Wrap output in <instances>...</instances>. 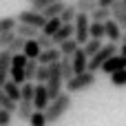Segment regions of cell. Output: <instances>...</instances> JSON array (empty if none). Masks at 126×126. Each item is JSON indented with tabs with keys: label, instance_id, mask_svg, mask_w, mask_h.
I'll return each instance as SVG.
<instances>
[{
	"label": "cell",
	"instance_id": "ba28073f",
	"mask_svg": "<svg viewBox=\"0 0 126 126\" xmlns=\"http://www.w3.org/2000/svg\"><path fill=\"white\" fill-rule=\"evenodd\" d=\"M126 69V58L124 55H113V58H109L106 60V64L102 66V73H109V75H113V73H117V71H124Z\"/></svg>",
	"mask_w": 126,
	"mask_h": 126
},
{
	"label": "cell",
	"instance_id": "9a60e30c",
	"mask_svg": "<svg viewBox=\"0 0 126 126\" xmlns=\"http://www.w3.org/2000/svg\"><path fill=\"white\" fill-rule=\"evenodd\" d=\"M16 33H18L20 38L33 40V38H38L42 31H40V29H35V27H31V24H22V22H18V27H16Z\"/></svg>",
	"mask_w": 126,
	"mask_h": 126
},
{
	"label": "cell",
	"instance_id": "ee69618b",
	"mask_svg": "<svg viewBox=\"0 0 126 126\" xmlns=\"http://www.w3.org/2000/svg\"><path fill=\"white\" fill-rule=\"evenodd\" d=\"M0 53H2V49H0Z\"/></svg>",
	"mask_w": 126,
	"mask_h": 126
},
{
	"label": "cell",
	"instance_id": "d4e9b609",
	"mask_svg": "<svg viewBox=\"0 0 126 126\" xmlns=\"http://www.w3.org/2000/svg\"><path fill=\"white\" fill-rule=\"evenodd\" d=\"M49 78H51V69H49V64H40L38 71H35V84H47Z\"/></svg>",
	"mask_w": 126,
	"mask_h": 126
},
{
	"label": "cell",
	"instance_id": "7c38bea8",
	"mask_svg": "<svg viewBox=\"0 0 126 126\" xmlns=\"http://www.w3.org/2000/svg\"><path fill=\"white\" fill-rule=\"evenodd\" d=\"M60 60H62V53H60V49H58V47L44 49V51L40 53V58H38V62H40V64H55V62H60Z\"/></svg>",
	"mask_w": 126,
	"mask_h": 126
},
{
	"label": "cell",
	"instance_id": "74e56055",
	"mask_svg": "<svg viewBox=\"0 0 126 126\" xmlns=\"http://www.w3.org/2000/svg\"><path fill=\"white\" fill-rule=\"evenodd\" d=\"M35 40H38V44H40V49H42V51H44V49H51V47H53V40H51L49 35H44V33H40Z\"/></svg>",
	"mask_w": 126,
	"mask_h": 126
},
{
	"label": "cell",
	"instance_id": "f35d334b",
	"mask_svg": "<svg viewBox=\"0 0 126 126\" xmlns=\"http://www.w3.org/2000/svg\"><path fill=\"white\" fill-rule=\"evenodd\" d=\"M117 0H100V7H113Z\"/></svg>",
	"mask_w": 126,
	"mask_h": 126
},
{
	"label": "cell",
	"instance_id": "30bf717a",
	"mask_svg": "<svg viewBox=\"0 0 126 126\" xmlns=\"http://www.w3.org/2000/svg\"><path fill=\"white\" fill-rule=\"evenodd\" d=\"M9 73H11V53L7 49H2V53H0V89L9 80Z\"/></svg>",
	"mask_w": 126,
	"mask_h": 126
},
{
	"label": "cell",
	"instance_id": "f1b7e54d",
	"mask_svg": "<svg viewBox=\"0 0 126 126\" xmlns=\"http://www.w3.org/2000/svg\"><path fill=\"white\" fill-rule=\"evenodd\" d=\"M16 27H18V18H13V16L0 18V33H7V31H16Z\"/></svg>",
	"mask_w": 126,
	"mask_h": 126
},
{
	"label": "cell",
	"instance_id": "ac0fdd59",
	"mask_svg": "<svg viewBox=\"0 0 126 126\" xmlns=\"http://www.w3.org/2000/svg\"><path fill=\"white\" fill-rule=\"evenodd\" d=\"M58 49H60L62 58H73V55H75V51L80 49V44H78V40H75V38H71V40L62 42V44H60Z\"/></svg>",
	"mask_w": 126,
	"mask_h": 126
},
{
	"label": "cell",
	"instance_id": "7402d4cb",
	"mask_svg": "<svg viewBox=\"0 0 126 126\" xmlns=\"http://www.w3.org/2000/svg\"><path fill=\"white\" fill-rule=\"evenodd\" d=\"M75 18H78V7H75V2H73V4H66V9L62 11L60 20H62L64 24H73V22H75Z\"/></svg>",
	"mask_w": 126,
	"mask_h": 126
},
{
	"label": "cell",
	"instance_id": "5b68a950",
	"mask_svg": "<svg viewBox=\"0 0 126 126\" xmlns=\"http://www.w3.org/2000/svg\"><path fill=\"white\" fill-rule=\"evenodd\" d=\"M18 22H22V24H31V27H35V29H40V31H42V27L47 24V18L42 16V11L24 9V11H20V13H18Z\"/></svg>",
	"mask_w": 126,
	"mask_h": 126
},
{
	"label": "cell",
	"instance_id": "ab89813d",
	"mask_svg": "<svg viewBox=\"0 0 126 126\" xmlns=\"http://www.w3.org/2000/svg\"><path fill=\"white\" fill-rule=\"evenodd\" d=\"M120 55H124V58H126V44H122V47H120Z\"/></svg>",
	"mask_w": 126,
	"mask_h": 126
},
{
	"label": "cell",
	"instance_id": "5bb4252c",
	"mask_svg": "<svg viewBox=\"0 0 126 126\" xmlns=\"http://www.w3.org/2000/svg\"><path fill=\"white\" fill-rule=\"evenodd\" d=\"M64 9H66V2H64V0H58V2H53V4H49L47 9H42V16H44L47 20H51V18H60Z\"/></svg>",
	"mask_w": 126,
	"mask_h": 126
},
{
	"label": "cell",
	"instance_id": "cb8c5ba5",
	"mask_svg": "<svg viewBox=\"0 0 126 126\" xmlns=\"http://www.w3.org/2000/svg\"><path fill=\"white\" fill-rule=\"evenodd\" d=\"M89 33H91V38L102 40V38H106V24H104V22H91Z\"/></svg>",
	"mask_w": 126,
	"mask_h": 126
},
{
	"label": "cell",
	"instance_id": "60d3db41",
	"mask_svg": "<svg viewBox=\"0 0 126 126\" xmlns=\"http://www.w3.org/2000/svg\"><path fill=\"white\" fill-rule=\"evenodd\" d=\"M122 44H126V33H124V35H122Z\"/></svg>",
	"mask_w": 126,
	"mask_h": 126
},
{
	"label": "cell",
	"instance_id": "44dd1931",
	"mask_svg": "<svg viewBox=\"0 0 126 126\" xmlns=\"http://www.w3.org/2000/svg\"><path fill=\"white\" fill-rule=\"evenodd\" d=\"M75 7H78V13H89V16H91V13L100 7V0H78Z\"/></svg>",
	"mask_w": 126,
	"mask_h": 126
},
{
	"label": "cell",
	"instance_id": "603a6c76",
	"mask_svg": "<svg viewBox=\"0 0 126 126\" xmlns=\"http://www.w3.org/2000/svg\"><path fill=\"white\" fill-rule=\"evenodd\" d=\"M62 24H64V22H62L60 18H51V20H47V24L42 27V33H44V35H49V38H53V33H55Z\"/></svg>",
	"mask_w": 126,
	"mask_h": 126
},
{
	"label": "cell",
	"instance_id": "83f0119b",
	"mask_svg": "<svg viewBox=\"0 0 126 126\" xmlns=\"http://www.w3.org/2000/svg\"><path fill=\"white\" fill-rule=\"evenodd\" d=\"M60 66H62V78H64V82H69L75 73H73V62H71V58H62L60 60Z\"/></svg>",
	"mask_w": 126,
	"mask_h": 126
},
{
	"label": "cell",
	"instance_id": "4fadbf2b",
	"mask_svg": "<svg viewBox=\"0 0 126 126\" xmlns=\"http://www.w3.org/2000/svg\"><path fill=\"white\" fill-rule=\"evenodd\" d=\"M111 13H113V20L122 27V31L126 33V7H124V2L117 0V2L111 7Z\"/></svg>",
	"mask_w": 126,
	"mask_h": 126
},
{
	"label": "cell",
	"instance_id": "8992f818",
	"mask_svg": "<svg viewBox=\"0 0 126 126\" xmlns=\"http://www.w3.org/2000/svg\"><path fill=\"white\" fill-rule=\"evenodd\" d=\"M51 104V97H49V91H47V84H35V95H33V109L35 111H47Z\"/></svg>",
	"mask_w": 126,
	"mask_h": 126
},
{
	"label": "cell",
	"instance_id": "484cf974",
	"mask_svg": "<svg viewBox=\"0 0 126 126\" xmlns=\"http://www.w3.org/2000/svg\"><path fill=\"white\" fill-rule=\"evenodd\" d=\"M20 93H22V102H31L33 104V95H35V84L33 82H24L20 86Z\"/></svg>",
	"mask_w": 126,
	"mask_h": 126
},
{
	"label": "cell",
	"instance_id": "d590c367",
	"mask_svg": "<svg viewBox=\"0 0 126 126\" xmlns=\"http://www.w3.org/2000/svg\"><path fill=\"white\" fill-rule=\"evenodd\" d=\"M16 40V31H7V33H0V49H9V44Z\"/></svg>",
	"mask_w": 126,
	"mask_h": 126
},
{
	"label": "cell",
	"instance_id": "6da1fadb",
	"mask_svg": "<svg viewBox=\"0 0 126 126\" xmlns=\"http://www.w3.org/2000/svg\"><path fill=\"white\" fill-rule=\"evenodd\" d=\"M71 109V95L69 93H62L60 97H55L51 104H49V109L44 111V115H47V122L49 124H55V122H60L64 115H66V111Z\"/></svg>",
	"mask_w": 126,
	"mask_h": 126
},
{
	"label": "cell",
	"instance_id": "b9f144b4",
	"mask_svg": "<svg viewBox=\"0 0 126 126\" xmlns=\"http://www.w3.org/2000/svg\"><path fill=\"white\" fill-rule=\"evenodd\" d=\"M122 2H124V7H126V0H122Z\"/></svg>",
	"mask_w": 126,
	"mask_h": 126
},
{
	"label": "cell",
	"instance_id": "d6a6232c",
	"mask_svg": "<svg viewBox=\"0 0 126 126\" xmlns=\"http://www.w3.org/2000/svg\"><path fill=\"white\" fill-rule=\"evenodd\" d=\"M40 62L38 60H29V64L24 66V75H27V82H33L35 80V71H38Z\"/></svg>",
	"mask_w": 126,
	"mask_h": 126
},
{
	"label": "cell",
	"instance_id": "d6986e66",
	"mask_svg": "<svg viewBox=\"0 0 126 126\" xmlns=\"http://www.w3.org/2000/svg\"><path fill=\"white\" fill-rule=\"evenodd\" d=\"M33 111H35V109H33V104H31V102H22V100L18 102V111H16V113H18V120L29 122V120H31V115H33Z\"/></svg>",
	"mask_w": 126,
	"mask_h": 126
},
{
	"label": "cell",
	"instance_id": "f546056e",
	"mask_svg": "<svg viewBox=\"0 0 126 126\" xmlns=\"http://www.w3.org/2000/svg\"><path fill=\"white\" fill-rule=\"evenodd\" d=\"M24 44H27V38H20V35L16 33V40L9 44V49H7V51H9L11 55H16V53H22V51H24Z\"/></svg>",
	"mask_w": 126,
	"mask_h": 126
},
{
	"label": "cell",
	"instance_id": "1f68e13d",
	"mask_svg": "<svg viewBox=\"0 0 126 126\" xmlns=\"http://www.w3.org/2000/svg\"><path fill=\"white\" fill-rule=\"evenodd\" d=\"M29 64V58L24 55V53H16V55H11V69H24Z\"/></svg>",
	"mask_w": 126,
	"mask_h": 126
},
{
	"label": "cell",
	"instance_id": "52a82bcc",
	"mask_svg": "<svg viewBox=\"0 0 126 126\" xmlns=\"http://www.w3.org/2000/svg\"><path fill=\"white\" fill-rule=\"evenodd\" d=\"M71 62H73V73H75V75H80V73H86V71H89V55L84 53V49H82V47L75 51V55L71 58Z\"/></svg>",
	"mask_w": 126,
	"mask_h": 126
},
{
	"label": "cell",
	"instance_id": "ffe728a7",
	"mask_svg": "<svg viewBox=\"0 0 126 126\" xmlns=\"http://www.w3.org/2000/svg\"><path fill=\"white\" fill-rule=\"evenodd\" d=\"M113 13H111V7H97L93 13H91V22H106L111 20Z\"/></svg>",
	"mask_w": 126,
	"mask_h": 126
},
{
	"label": "cell",
	"instance_id": "4dcf8cb0",
	"mask_svg": "<svg viewBox=\"0 0 126 126\" xmlns=\"http://www.w3.org/2000/svg\"><path fill=\"white\" fill-rule=\"evenodd\" d=\"M0 109H7V111H11V113H16L18 111V102H13V100H9L7 97V93L0 89Z\"/></svg>",
	"mask_w": 126,
	"mask_h": 126
},
{
	"label": "cell",
	"instance_id": "8fae6325",
	"mask_svg": "<svg viewBox=\"0 0 126 126\" xmlns=\"http://www.w3.org/2000/svg\"><path fill=\"white\" fill-rule=\"evenodd\" d=\"M104 24H106V38H109V42H115V44H117V42H122V35H124L122 27H120L113 18H111V20H106Z\"/></svg>",
	"mask_w": 126,
	"mask_h": 126
},
{
	"label": "cell",
	"instance_id": "7a4b0ae2",
	"mask_svg": "<svg viewBox=\"0 0 126 126\" xmlns=\"http://www.w3.org/2000/svg\"><path fill=\"white\" fill-rule=\"evenodd\" d=\"M120 53V49H117V44L115 42H106L93 58H89V71H93V73H97V71H102V66L106 64V60L109 58H113V55H117Z\"/></svg>",
	"mask_w": 126,
	"mask_h": 126
},
{
	"label": "cell",
	"instance_id": "e575fe53",
	"mask_svg": "<svg viewBox=\"0 0 126 126\" xmlns=\"http://www.w3.org/2000/svg\"><path fill=\"white\" fill-rule=\"evenodd\" d=\"M29 124L31 126H47V115H44V111H33V115H31V120H29Z\"/></svg>",
	"mask_w": 126,
	"mask_h": 126
},
{
	"label": "cell",
	"instance_id": "7bdbcfd3",
	"mask_svg": "<svg viewBox=\"0 0 126 126\" xmlns=\"http://www.w3.org/2000/svg\"><path fill=\"white\" fill-rule=\"evenodd\" d=\"M29 2H35V0H29Z\"/></svg>",
	"mask_w": 126,
	"mask_h": 126
},
{
	"label": "cell",
	"instance_id": "4316f807",
	"mask_svg": "<svg viewBox=\"0 0 126 126\" xmlns=\"http://www.w3.org/2000/svg\"><path fill=\"white\" fill-rule=\"evenodd\" d=\"M102 47H104V44H102V40H95V38H91V40H89V42H86L82 49H84V53H86L89 58H93V55H95V53H97Z\"/></svg>",
	"mask_w": 126,
	"mask_h": 126
},
{
	"label": "cell",
	"instance_id": "3957f363",
	"mask_svg": "<svg viewBox=\"0 0 126 126\" xmlns=\"http://www.w3.org/2000/svg\"><path fill=\"white\" fill-rule=\"evenodd\" d=\"M95 82H97V75H95L93 71H86V73L73 75V78H71V80L64 84V89H66L69 93H80V91H86V89H91Z\"/></svg>",
	"mask_w": 126,
	"mask_h": 126
},
{
	"label": "cell",
	"instance_id": "e0dca14e",
	"mask_svg": "<svg viewBox=\"0 0 126 126\" xmlns=\"http://www.w3.org/2000/svg\"><path fill=\"white\" fill-rule=\"evenodd\" d=\"M29 60H38L40 58V53H42V49H40V44H38V40L33 38V40H27V44H24V51H22Z\"/></svg>",
	"mask_w": 126,
	"mask_h": 126
},
{
	"label": "cell",
	"instance_id": "2e32d148",
	"mask_svg": "<svg viewBox=\"0 0 126 126\" xmlns=\"http://www.w3.org/2000/svg\"><path fill=\"white\" fill-rule=\"evenodd\" d=\"M2 91H4V93H7V97H9V100H13V102H20V100H22L20 84H16L13 80H7V82H4V86H2Z\"/></svg>",
	"mask_w": 126,
	"mask_h": 126
},
{
	"label": "cell",
	"instance_id": "9c48e42d",
	"mask_svg": "<svg viewBox=\"0 0 126 126\" xmlns=\"http://www.w3.org/2000/svg\"><path fill=\"white\" fill-rule=\"evenodd\" d=\"M73 35H75V27H73V24H62V27L53 33V38H51V40H53V47H60L62 42L71 40Z\"/></svg>",
	"mask_w": 126,
	"mask_h": 126
},
{
	"label": "cell",
	"instance_id": "277c9868",
	"mask_svg": "<svg viewBox=\"0 0 126 126\" xmlns=\"http://www.w3.org/2000/svg\"><path fill=\"white\" fill-rule=\"evenodd\" d=\"M91 16L89 13H78V18H75V22H73V27H75V40H78V44L80 47H84L89 40H91V33H89V29H91Z\"/></svg>",
	"mask_w": 126,
	"mask_h": 126
},
{
	"label": "cell",
	"instance_id": "8d00e7d4",
	"mask_svg": "<svg viewBox=\"0 0 126 126\" xmlns=\"http://www.w3.org/2000/svg\"><path fill=\"white\" fill-rule=\"evenodd\" d=\"M11 120H13V113L7 109H0V126H11Z\"/></svg>",
	"mask_w": 126,
	"mask_h": 126
},
{
	"label": "cell",
	"instance_id": "836d02e7",
	"mask_svg": "<svg viewBox=\"0 0 126 126\" xmlns=\"http://www.w3.org/2000/svg\"><path fill=\"white\" fill-rule=\"evenodd\" d=\"M111 84L117 86V89H126V69L124 71H117L111 75Z\"/></svg>",
	"mask_w": 126,
	"mask_h": 126
}]
</instances>
